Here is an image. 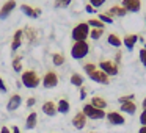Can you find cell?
Returning <instances> with one entry per match:
<instances>
[{
    "mask_svg": "<svg viewBox=\"0 0 146 133\" xmlns=\"http://www.w3.org/2000/svg\"><path fill=\"white\" fill-rule=\"evenodd\" d=\"M21 83L29 89H35L41 85V78H39L38 72L33 69H27L21 74Z\"/></svg>",
    "mask_w": 146,
    "mask_h": 133,
    "instance_id": "obj_1",
    "label": "cell"
},
{
    "mask_svg": "<svg viewBox=\"0 0 146 133\" xmlns=\"http://www.w3.org/2000/svg\"><path fill=\"white\" fill-rule=\"evenodd\" d=\"M90 25L86 22H80L77 24L76 27L72 28L71 32V36H72V41L74 42H79V41H86L90 38Z\"/></svg>",
    "mask_w": 146,
    "mask_h": 133,
    "instance_id": "obj_2",
    "label": "cell"
},
{
    "mask_svg": "<svg viewBox=\"0 0 146 133\" xmlns=\"http://www.w3.org/2000/svg\"><path fill=\"white\" fill-rule=\"evenodd\" d=\"M88 53H90V44L86 41L74 42L72 47H71V57L74 60H83Z\"/></svg>",
    "mask_w": 146,
    "mask_h": 133,
    "instance_id": "obj_3",
    "label": "cell"
},
{
    "mask_svg": "<svg viewBox=\"0 0 146 133\" xmlns=\"http://www.w3.org/2000/svg\"><path fill=\"white\" fill-rule=\"evenodd\" d=\"M82 113L85 114L88 119H93V120H98V119H104L107 116L105 110H99V108H94L91 103H85L82 108Z\"/></svg>",
    "mask_w": 146,
    "mask_h": 133,
    "instance_id": "obj_4",
    "label": "cell"
},
{
    "mask_svg": "<svg viewBox=\"0 0 146 133\" xmlns=\"http://www.w3.org/2000/svg\"><path fill=\"white\" fill-rule=\"evenodd\" d=\"M99 69L102 70V72H105L108 77H115L119 74V66H118L115 61L111 60H104L99 63Z\"/></svg>",
    "mask_w": 146,
    "mask_h": 133,
    "instance_id": "obj_5",
    "label": "cell"
},
{
    "mask_svg": "<svg viewBox=\"0 0 146 133\" xmlns=\"http://www.w3.org/2000/svg\"><path fill=\"white\" fill-rule=\"evenodd\" d=\"M41 83L42 86H44L46 89H52L55 88V86L58 85V75L55 70H47V72L44 74V77L41 78Z\"/></svg>",
    "mask_w": 146,
    "mask_h": 133,
    "instance_id": "obj_6",
    "label": "cell"
},
{
    "mask_svg": "<svg viewBox=\"0 0 146 133\" xmlns=\"http://www.w3.org/2000/svg\"><path fill=\"white\" fill-rule=\"evenodd\" d=\"M105 119L108 120L110 125H123V124H126V117L119 111H108Z\"/></svg>",
    "mask_w": 146,
    "mask_h": 133,
    "instance_id": "obj_7",
    "label": "cell"
},
{
    "mask_svg": "<svg viewBox=\"0 0 146 133\" xmlns=\"http://www.w3.org/2000/svg\"><path fill=\"white\" fill-rule=\"evenodd\" d=\"M16 7H17L16 0H7L3 3V7L0 8V19L5 20L7 17H10V14L16 10Z\"/></svg>",
    "mask_w": 146,
    "mask_h": 133,
    "instance_id": "obj_8",
    "label": "cell"
},
{
    "mask_svg": "<svg viewBox=\"0 0 146 133\" xmlns=\"http://www.w3.org/2000/svg\"><path fill=\"white\" fill-rule=\"evenodd\" d=\"M88 77L93 80V82L99 83V85H108V83H110V77H108L105 72H102V70L99 69V67L94 70V72H91V74H90Z\"/></svg>",
    "mask_w": 146,
    "mask_h": 133,
    "instance_id": "obj_9",
    "label": "cell"
},
{
    "mask_svg": "<svg viewBox=\"0 0 146 133\" xmlns=\"http://www.w3.org/2000/svg\"><path fill=\"white\" fill-rule=\"evenodd\" d=\"M121 7L127 11V13H138L141 10V0H123Z\"/></svg>",
    "mask_w": 146,
    "mask_h": 133,
    "instance_id": "obj_10",
    "label": "cell"
},
{
    "mask_svg": "<svg viewBox=\"0 0 146 133\" xmlns=\"http://www.w3.org/2000/svg\"><path fill=\"white\" fill-rule=\"evenodd\" d=\"M21 105H22V97H21V94H13L7 102V110L10 111V113H13V111H16Z\"/></svg>",
    "mask_w": 146,
    "mask_h": 133,
    "instance_id": "obj_11",
    "label": "cell"
},
{
    "mask_svg": "<svg viewBox=\"0 0 146 133\" xmlns=\"http://www.w3.org/2000/svg\"><path fill=\"white\" fill-rule=\"evenodd\" d=\"M21 11H22L24 14H25L27 17H32V19H38L39 16H41V8H33L30 7V5H21Z\"/></svg>",
    "mask_w": 146,
    "mask_h": 133,
    "instance_id": "obj_12",
    "label": "cell"
},
{
    "mask_svg": "<svg viewBox=\"0 0 146 133\" xmlns=\"http://www.w3.org/2000/svg\"><path fill=\"white\" fill-rule=\"evenodd\" d=\"M86 120H88V117H86L82 111H77L76 116L72 117V125L76 127L77 130H83L86 127Z\"/></svg>",
    "mask_w": 146,
    "mask_h": 133,
    "instance_id": "obj_13",
    "label": "cell"
},
{
    "mask_svg": "<svg viewBox=\"0 0 146 133\" xmlns=\"http://www.w3.org/2000/svg\"><path fill=\"white\" fill-rule=\"evenodd\" d=\"M42 113L46 114V116H49V117H54L55 114L58 113L57 111V103L55 102H52V100H46L44 103H42Z\"/></svg>",
    "mask_w": 146,
    "mask_h": 133,
    "instance_id": "obj_14",
    "label": "cell"
},
{
    "mask_svg": "<svg viewBox=\"0 0 146 133\" xmlns=\"http://www.w3.org/2000/svg\"><path fill=\"white\" fill-rule=\"evenodd\" d=\"M119 113L135 114L137 113V103L133 100H126V102H123V103H119Z\"/></svg>",
    "mask_w": 146,
    "mask_h": 133,
    "instance_id": "obj_15",
    "label": "cell"
},
{
    "mask_svg": "<svg viewBox=\"0 0 146 133\" xmlns=\"http://www.w3.org/2000/svg\"><path fill=\"white\" fill-rule=\"evenodd\" d=\"M22 36H24V30H16L11 41V52H16L17 49L22 45Z\"/></svg>",
    "mask_w": 146,
    "mask_h": 133,
    "instance_id": "obj_16",
    "label": "cell"
},
{
    "mask_svg": "<svg viewBox=\"0 0 146 133\" xmlns=\"http://www.w3.org/2000/svg\"><path fill=\"white\" fill-rule=\"evenodd\" d=\"M137 41H138V35H127V36H124L123 44L129 52H132L133 47H135V44H137Z\"/></svg>",
    "mask_w": 146,
    "mask_h": 133,
    "instance_id": "obj_17",
    "label": "cell"
},
{
    "mask_svg": "<svg viewBox=\"0 0 146 133\" xmlns=\"http://www.w3.org/2000/svg\"><path fill=\"white\" fill-rule=\"evenodd\" d=\"M36 125H38V113H36V111H32L25 119V128L33 130V128H36Z\"/></svg>",
    "mask_w": 146,
    "mask_h": 133,
    "instance_id": "obj_18",
    "label": "cell"
},
{
    "mask_svg": "<svg viewBox=\"0 0 146 133\" xmlns=\"http://www.w3.org/2000/svg\"><path fill=\"white\" fill-rule=\"evenodd\" d=\"M107 14H108L110 17H124V16L127 14V11L124 10L121 5H115V7H111L110 10L107 11Z\"/></svg>",
    "mask_w": 146,
    "mask_h": 133,
    "instance_id": "obj_19",
    "label": "cell"
},
{
    "mask_svg": "<svg viewBox=\"0 0 146 133\" xmlns=\"http://www.w3.org/2000/svg\"><path fill=\"white\" fill-rule=\"evenodd\" d=\"M71 110V103L68 99H60V100L57 102V111L61 114H68Z\"/></svg>",
    "mask_w": 146,
    "mask_h": 133,
    "instance_id": "obj_20",
    "label": "cell"
},
{
    "mask_svg": "<svg viewBox=\"0 0 146 133\" xmlns=\"http://www.w3.org/2000/svg\"><path fill=\"white\" fill-rule=\"evenodd\" d=\"M69 82H71V85H72V86H76V88H82V86H83V82H85V78H83V75H82V74L74 72V74H71Z\"/></svg>",
    "mask_w": 146,
    "mask_h": 133,
    "instance_id": "obj_21",
    "label": "cell"
},
{
    "mask_svg": "<svg viewBox=\"0 0 146 133\" xmlns=\"http://www.w3.org/2000/svg\"><path fill=\"white\" fill-rule=\"evenodd\" d=\"M90 103L94 108H99V110H105V108H107V100H105L104 97H101V95H94Z\"/></svg>",
    "mask_w": 146,
    "mask_h": 133,
    "instance_id": "obj_22",
    "label": "cell"
},
{
    "mask_svg": "<svg viewBox=\"0 0 146 133\" xmlns=\"http://www.w3.org/2000/svg\"><path fill=\"white\" fill-rule=\"evenodd\" d=\"M107 42L111 47H121V45H123V39H121L116 33H110V35L107 36Z\"/></svg>",
    "mask_w": 146,
    "mask_h": 133,
    "instance_id": "obj_23",
    "label": "cell"
},
{
    "mask_svg": "<svg viewBox=\"0 0 146 133\" xmlns=\"http://www.w3.org/2000/svg\"><path fill=\"white\" fill-rule=\"evenodd\" d=\"M24 35L29 39V42H36V39H38V32H36L35 28H32V27H27V28L24 30Z\"/></svg>",
    "mask_w": 146,
    "mask_h": 133,
    "instance_id": "obj_24",
    "label": "cell"
},
{
    "mask_svg": "<svg viewBox=\"0 0 146 133\" xmlns=\"http://www.w3.org/2000/svg\"><path fill=\"white\" fill-rule=\"evenodd\" d=\"M64 61H66V58H64L63 53H58V52L52 53V63H54V66H63Z\"/></svg>",
    "mask_w": 146,
    "mask_h": 133,
    "instance_id": "obj_25",
    "label": "cell"
},
{
    "mask_svg": "<svg viewBox=\"0 0 146 133\" xmlns=\"http://www.w3.org/2000/svg\"><path fill=\"white\" fill-rule=\"evenodd\" d=\"M102 35H104V30H102V28H91V30H90V38H91L93 41L101 39Z\"/></svg>",
    "mask_w": 146,
    "mask_h": 133,
    "instance_id": "obj_26",
    "label": "cell"
},
{
    "mask_svg": "<svg viewBox=\"0 0 146 133\" xmlns=\"http://www.w3.org/2000/svg\"><path fill=\"white\" fill-rule=\"evenodd\" d=\"M13 69H14V72L22 74V55H19V57H16L13 60Z\"/></svg>",
    "mask_w": 146,
    "mask_h": 133,
    "instance_id": "obj_27",
    "label": "cell"
},
{
    "mask_svg": "<svg viewBox=\"0 0 146 133\" xmlns=\"http://www.w3.org/2000/svg\"><path fill=\"white\" fill-rule=\"evenodd\" d=\"M86 24L90 25V28H102V30L105 28V24H104V22H101L99 19H90Z\"/></svg>",
    "mask_w": 146,
    "mask_h": 133,
    "instance_id": "obj_28",
    "label": "cell"
},
{
    "mask_svg": "<svg viewBox=\"0 0 146 133\" xmlns=\"http://www.w3.org/2000/svg\"><path fill=\"white\" fill-rule=\"evenodd\" d=\"M71 5V0H55L54 7L55 8H68Z\"/></svg>",
    "mask_w": 146,
    "mask_h": 133,
    "instance_id": "obj_29",
    "label": "cell"
},
{
    "mask_svg": "<svg viewBox=\"0 0 146 133\" xmlns=\"http://www.w3.org/2000/svg\"><path fill=\"white\" fill-rule=\"evenodd\" d=\"M98 19L101 20V22H104V24H113V17H110L107 13H101L98 16Z\"/></svg>",
    "mask_w": 146,
    "mask_h": 133,
    "instance_id": "obj_30",
    "label": "cell"
},
{
    "mask_svg": "<svg viewBox=\"0 0 146 133\" xmlns=\"http://www.w3.org/2000/svg\"><path fill=\"white\" fill-rule=\"evenodd\" d=\"M96 69H98V66H96V64H93V63H86V64H83V70L86 72V75H90L91 72H94Z\"/></svg>",
    "mask_w": 146,
    "mask_h": 133,
    "instance_id": "obj_31",
    "label": "cell"
},
{
    "mask_svg": "<svg viewBox=\"0 0 146 133\" xmlns=\"http://www.w3.org/2000/svg\"><path fill=\"white\" fill-rule=\"evenodd\" d=\"M133 99H135V94L121 95V97H118V102H119V103H123V102H126V100H133Z\"/></svg>",
    "mask_w": 146,
    "mask_h": 133,
    "instance_id": "obj_32",
    "label": "cell"
},
{
    "mask_svg": "<svg viewBox=\"0 0 146 133\" xmlns=\"http://www.w3.org/2000/svg\"><path fill=\"white\" fill-rule=\"evenodd\" d=\"M105 3V0H90V5H93L94 8H99Z\"/></svg>",
    "mask_w": 146,
    "mask_h": 133,
    "instance_id": "obj_33",
    "label": "cell"
},
{
    "mask_svg": "<svg viewBox=\"0 0 146 133\" xmlns=\"http://www.w3.org/2000/svg\"><path fill=\"white\" fill-rule=\"evenodd\" d=\"M35 103H36V99L35 97H29V99H27V102H25V107L27 108H33V107H35Z\"/></svg>",
    "mask_w": 146,
    "mask_h": 133,
    "instance_id": "obj_34",
    "label": "cell"
},
{
    "mask_svg": "<svg viewBox=\"0 0 146 133\" xmlns=\"http://www.w3.org/2000/svg\"><path fill=\"white\" fill-rule=\"evenodd\" d=\"M138 120H140V124H141V127H145V125H146V110H143V111H141V114H140Z\"/></svg>",
    "mask_w": 146,
    "mask_h": 133,
    "instance_id": "obj_35",
    "label": "cell"
},
{
    "mask_svg": "<svg viewBox=\"0 0 146 133\" xmlns=\"http://www.w3.org/2000/svg\"><path fill=\"white\" fill-rule=\"evenodd\" d=\"M0 92H8V88H7V85H5V82H3V78L0 77Z\"/></svg>",
    "mask_w": 146,
    "mask_h": 133,
    "instance_id": "obj_36",
    "label": "cell"
},
{
    "mask_svg": "<svg viewBox=\"0 0 146 133\" xmlns=\"http://www.w3.org/2000/svg\"><path fill=\"white\" fill-rule=\"evenodd\" d=\"M86 94H88V92H86V88H85V86H82V88H80V100H85Z\"/></svg>",
    "mask_w": 146,
    "mask_h": 133,
    "instance_id": "obj_37",
    "label": "cell"
},
{
    "mask_svg": "<svg viewBox=\"0 0 146 133\" xmlns=\"http://www.w3.org/2000/svg\"><path fill=\"white\" fill-rule=\"evenodd\" d=\"M85 11H86V13H90V14H93V13H96V8L94 7H93V5H86V7H85Z\"/></svg>",
    "mask_w": 146,
    "mask_h": 133,
    "instance_id": "obj_38",
    "label": "cell"
},
{
    "mask_svg": "<svg viewBox=\"0 0 146 133\" xmlns=\"http://www.w3.org/2000/svg\"><path fill=\"white\" fill-rule=\"evenodd\" d=\"M121 57H123V53H121V52H116V55H115V63L116 64L121 63Z\"/></svg>",
    "mask_w": 146,
    "mask_h": 133,
    "instance_id": "obj_39",
    "label": "cell"
},
{
    "mask_svg": "<svg viewBox=\"0 0 146 133\" xmlns=\"http://www.w3.org/2000/svg\"><path fill=\"white\" fill-rule=\"evenodd\" d=\"M11 133H21V128L17 125H13L11 127Z\"/></svg>",
    "mask_w": 146,
    "mask_h": 133,
    "instance_id": "obj_40",
    "label": "cell"
},
{
    "mask_svg": "<svg viewBox=\"0 0 146 133\" xmlns=\"http://www.w3.org/2000/svg\"><path fill=\"white\" fill-rule=\"evenodd\" d=\"M0 133H11V130L10 128H8V127H2V128H0Z\"/></svg>",
    "mask_w": 146,
    "mask_h": 133,
    "instance_id": "obj_41",
    "label": "cell"
},
{
    "mask_svg": "<svg viewBox=\"0 0 146 133\" xmlns=\"http://www.w3.org/2000/svg\"><path fill=\"white\" fill-rule=\"evenodd\" d=\"M138 133H146V125H145V127H140V128H138Z\"/></svg>",
    "mask_w": 146,
    "mask_h": 133,
    "instance_id": "obj_42",
    "label": "cell"
},
{
    "mask_svg": "<svg viewBox=\"0 0 146 133\" xmlns=\"http://www.w3.org/2000/svg\"><path fill=\"white\" fill-rule=\"evenodd\" d=\"M140 61H141V64H143V66L146 67V53H145V57H143V58H141V60H140Z\"/></svg>",
    "mask_w": 146,
    "mask_h": 133,
    "instance_id": "obj_43",
    "label": "cell"
},
{
    "mask_svg": "<svg viewBox=\"0 0 146 133\" xmlns=\"http://www.w3.org/2000/svg\"><path fill=\"white\" fill-rule=\"evenodd\" d=\"M141 108H143V110H146V97L143 99V102H141Z\"/></svg>",
    "mask_w": 146,
    "mask_h": 133,
    "instance_id": "obj_44",
    "label": "cell"
},
{
    "mask_svg": "<svg viewBox=\"0 0 146 133\" xmlns=\"http://www.w3.org/2000/svg\"><path fill=\"white\" fill-rule=\"evenodd\" d=\"M143 49H145V50H146V42H145V47H143Z\"/></svg>",
    "mask_w": 146,
    "mask_h": 133,
    "instance_id": "obj_45",
    "label": "cell"
},
{
    "mask_svg": "<svg viewBox=\"0 0 146 133\" xmlns=\"http://www.w3.org/2000/svg\"><path fill=\"white\" fill-rule=\"evenodd\" d=\"M145 22H146V17H145Z\"/></svg>",
    "mask_w": 146,
    "mask_h": 133,
    "instance_id": "obj_46",
    "label": "cell"
}]
</instances>
